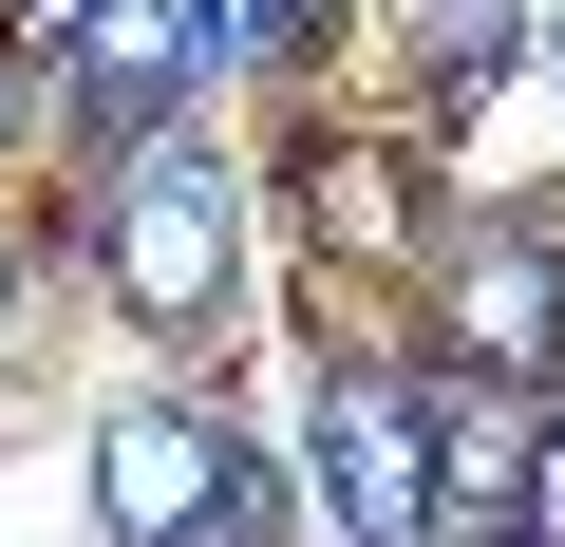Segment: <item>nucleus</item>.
<instances>
[{
  "mask_svg": "<svg viewBox=\"0 0 565 547\" xmlns=\"http://www.w3.org/2000/svg\"><path fill=\"white\" fill-rule=\"evenodd\" d=\"M415 415H434V509H452V528H509L546 397H527V378H471V359H415Z\"/></svg>",
  "mask_w": 565,
  "mask_h": 547,
  "instance_id": "obj_7",
  "label": "nucleus"
},
{
  "mask_svg": "<svg viewBox=\"0 0 565 547\" xmlns=\"http://www.w3.org/2000/svg\"><path fill=\"white\" fill-rule=\"evenodd\" d=\"M434 547H509V528H434Z\"/></svg>",
  "mask_w": 565,
  "mask_h": 547,
  "instance_id": "obj_13",
  "label": "nucleus"
},
{
  "mask_svg": "<svg viewBox=\"0 0 565 547\" xmlns=\"http://www.w3.org/2000/svg\"><path fill=\"white\" fill-rule=\"evenodd\" d=\"M57 189H0V397H20V359H39V322H57Z\"/></svg>",
  "mask_w": 565,
  "mask_h": 547,
  "instance_id": "obj_8",
  "label": "nucleus"
},
{
  "mask_svg": "<svg viewBox=\"0 0 565 547\" xmlns=\"http://www.w3.org/2000/svg\"><path fill=\"white\" fill-rule=\"evenodd\" d=\"M340 57H377V95L415 114V133H452L509 57H527V0H359V39Z\"/></svg>",
  "mask_w": 565,
  "mask_h": 547,
  "instance_id": "obj_6",
  "label": "nucleus"
},
{
  "mask_svg": "<svg viewBox=\"0 0 565 547\" xmlns=\"http://www.w3.org/2000/svg\"><path fill=\"white\" fill-rule=\"evenodd\" d=\"M57 20H76V0H0V57H39V39H57Z\"/></svg>",
  "mask_w": 565,
  "mask_h": 547,
  "instance_id": "obj_12",
  "label": "nucleus"
},
{
  "mask_svg": "<svg viewBox=\"0 0 565 547\" xmlns=\"http://www.w3.org/2000/svg\"><path fill=\"white\" fill-rule=\"evenodd\" d=\"M396 359H471V378H565V208L546 189H452L415 303H396Z\"/></svg>",
  "mask_w": 565,
  "mask_h": 547,
  "instance_id": "obj_3",
  "label": "nucleus"
},
{
  "mask_svg": "<svg viewBox=\"0 0 565 547\" xmlns=\"http://www.w3.org/2000/svg\"><path fill=\"white\" fill-rule=\"evenodd\" d=\"M546 57H565V39H546Z\"/></svg>",
  "mask_w": 565,
  "mask_h": 547,
  "instance_id": "obj_14",
  "label": "nucleus"
},
{
  "mask_svg": "<svg viewBox=\"0 0 565 547\" xmlns=\"http://www.w3.org/2000/svg\"><path fill=\"white\" fill-rule=\"evenodd\" d=\"M245 39H264V95H282V76H340L359 0H245Z\"/></svg>",
  "mask_w": 565,
  "mask_h": 547,
  "instance_id": "obj_9",
  "label": "nucleus"
},
{
  "mask_svg": "<svg viewBox=\"0 0 565 547\" xmlns=\"http://www.w3.org/2000/svg\"><path fill=\"white\" fill-rule=\"evenodd\" d=\"M509 547H565V378H546V434H527V491H509Z\"/></svg>",
  "mask_w": 565,
  "mask_h": 547,
  "instance_id": "obj_10",
  "label": "nucleus"
},
{
  "mask_svg": "<svg viewBox=\"0 0 565 547\" xmlns=\"http://www.w3.org/2000/svg\"><path fill=\"white\" fill-rule=\"evenodd\" d=\"M302 509L340 547H434V415H415V359H302Z\"/></svg>",
  "mask_w": 565,
  "mask_h": 547,
  "instance_id": "obj_4",
  "label": "nucleus"
},
{
  "mask_svg": "<svg viewBox=\"0 0 565 547\" xmlns=\"http://www.w3.org/2000/svg\"><path fill=\"white\" fill-rule=\"evenodd\" d=\"M57 264L170 359L245 340L264 303V170L226 114H170V133H114V151H57Z\"/></svg>",
  "mask_w": 565,
  "mask_h": 547,
  "instance_id": "obj_1",
  "label": "nucleus"
},
{
  "mask_svg": "<svg viewBox=\"0 0 565 547\" xmlns=\"http://www.w3.org/2000/svg\"><path fill=\"white\" fill-rule=\"evenodd\" d=\"M76 491H95V547H302V472H282L207 378H132V397H95Z\"/></svg>",
  "mask_w": 565,
  "mask_h": 547,
  "instance_id": "obj_2",
  "label": "nucleus"
},
{
  "mask_svg": "<svg viewBox=\"0 0 565 547\" xmlns=\"http://www.w3.org/2000/svg\"><path fill=\"white\" fill-rule=\"evenodd\" d=\"M39 151H57V114H39V57H0V189H20Z\"/></svg>",
  "mask_w": 565,
  "mask_h": 547,
  "instance_id": "obj_11",
  "label": "nucleus"
},
{
  "mask_svg": "<svg viewBox=\"0 0 565 547\" xmlns=\"http://www.w3.org/2000/svg\"><path fill=\"white\" fill-rule=\"evenodd\" d=\"M39 114H57V151H114V133H170V114H207L189 0H76V20L39 39Z\"/></svg>",
  "mask_w": 565,
  "mask_h": 547,
  "instance_id": "obj_5",
  "label": "nucleus"
}]
</instances>
